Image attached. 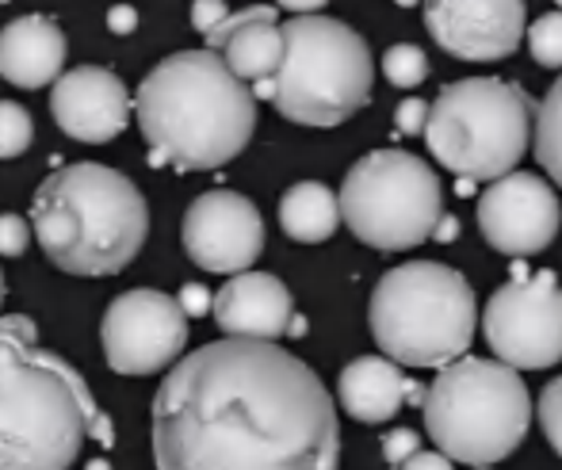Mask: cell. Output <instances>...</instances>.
Segmentation results:
<instances>
[{
    "instance_id": "obj_1",
    "label": "cell",
    "mask_w": 562,
    "mask_h": 470,
    "mask_svg": "<svg viewBox=\"0 0 562 470\" xmlns=\"http://www.w3.org/2000/svg\"><path fill=\"white\" fill-rule=\"evenodd\" d=\"M157 470H340L326 382L265 340H211L154 394Z\"/></svg>"
},
{
    "instance_id": "obj_2",
    "label": "cell",
    "mask_w": 562,
    "mask_h": 470,
    "mask_svg": "<svg viewBox=\"0 0 562 470\" xmlns=\"http://www.w3.org/2000/svg\"><path fill=\"white\" fill-rule=\"evenodd\" d=\"M89 433L112 444L81 371L38 348L31 317H0V470H69Z\"/></svg>"
},
{
    "instance_id": "obj_3",
    "label": "cell",
    "mask_w": 562,
    "mask_h": 470,
    "mask_svg": "<svg viewBox=\"0 0 562 470\" xmlns=\"http://www.w3.org/2000/svg\"><path fill=\"white\" fill-rule=\"evenodd\" d=\"M138 131L154 165L211 172L234 161L257 131V96L211 51H180L157 61L134 96Z\"/></svg>"
},
{
    "instance_id": "obj_4",
    "label": "cell",
    "mask_w": 562,
    "mask_h": 470,
    "mask_svg": "<svg viewBox=\"0 0 562 470\" xmlns=\"http://www.w3.org/2000/svg\"><path fill=\"white\" fill-rule=\"evenodd\" d=\"M31 234L54 268L100 280L123 272L142 253L149 206L138 184L108 165H61L31 199Z\"/></svg>"
},
{
    "instance_id": "obj_5",
    "label": "cell",
    "mask_w": 562,
    "mask_h": 470,
    "mask_svg": "<svg viewBox=\"0 0 562 470\" xmlns=\"http://www.w3.org/2000/svg\"><path fill=\"white\" fill-rule=\"evenodd\" d=\"M371 337L398 368H448L471 352L474 291L463 272L437 260H406L371 291Z\"/></svg>"
},
{
    "instance_id": "obj_6",
    "label": "cell",
    "mask_w": 562,
    "mask_h": 470,
    "mask_svg": "<svg viewBox=\"0 0 562 470\" xmlns=\"http://www.w3.org/2000/svg\"><path fill=\"white\" fill-rule=\"evenodd\" d=\"M422 413L440 456L479 470L502 463L520 448L532 425V398L513 368L463 356L425 390Z\"/></svg>"
},
{
    "instance_id": "obj_7",
    "label": "cell",
    "mask_w": 562,
    "mask_h": 470,
    "mask_svg": "<svg viewBox=\"0 0 562 470\" xmlns=\"http://www.w3.org/2000/svg\"><path fill=\"white\" fill-rule=\"evenodd\" d=\"M283 61L276 111L299 126H340L368 103L375 61L360 35L334 15H295L283 23Z\"/></svg>"
},
{
    "instance_id": "obj_8",
    "label": "cell",
    "mask_w": 562,
    "mask_h": 470,
    "mask_svg": "<svg viewBox=\"0 0 562 470\" xmlns=\"http://www.w3.org/2000/svg\"><path fill=\"white\" fill-rule=\"evenodd\" d=\"M536 100L497 77H467L429 103L425 146L445 169L467 180H502L520 165L532 142Z\"/></svg>"
},
{
    "instance_id": "obj_9",
    "label": "cell",
    "mask_w": 562,
    "mask_h": 470,
    "mask_svg": "<svg viewBox=\"0 0 562 470\" xmlns=\"http://www.w3.org/2000/svg\"><path fill=\"white\" fill-rule=\"evenodd\" d=\"M340 219L371 249L402 253L429 242L440 222L437 169L406 149H375L348 169L340 188Z\"/></svg>"
},
{
    "instance_id": "obj_10",
    "label": "cell",
    "mask_w": 562,
    "mask_h": 470,
    "mask_svg": "<svg viewBox=\"0 0 562 470\" xmlns=\"http://www.w3.org/2000/svg\"><path fill=\"white\" fill-rule=\"evenodd\" d=\"M482 333L505 368H555L562 360V287L555 272L517 276L494 291L482 314Z\"/></svg>"
},
{
    "instance_id": "obj_11",
    "label": "cell",
    "mask_w": 562,
    "mask_h": 470,
    "mask_svg": "<svg viewBox=\"0 0 562 470\" xmlns=\"http://www.w3.org/2000/svg\"><path fill=\"white\" fill-rule=\"evenodd\" d=\"M104 360L119 376H157L177 368L188 345V314L154 287H134L112 299L100 322Z\"/></svg>"
},
{
    "instance_id": "obj_12",
    "label": "cell",
    "mask_w": 562,
    "mask_h": 470,
    "mask_svg": "<svg viewBox=\"0 0 562 470\" xmlns=\"http://www.w3.org/2000/svg\"><path fill=\"white\" fill-rule=\"evenodd\" d=\"M180 237H184V253L203 272L241 276L265 253V219L241 191L215 188L192 199Z\"/></svg>"
},
{
    "instance_id": "obj_13",
    "label": "cell",
    "mask_w": 562,
    "mask_h": 470,
    "mask_svg": "<svg viewBox=\"0 0 562 470\" xmlns=\"http://www.w3.org/2000/svg\"><path fill=\"white\" fill-rule=\"evenodd\" d=\"M562 203L555 188L536 172H509L479 199V230L490 249L505 257H536L559 237Z\"/></svg>"
},
{
    "instance_id": "obj_14",
    "label": "cell",
    "mask_w": 562,
    "mask_h": 470,
    "mask_svg": "<svg viewBox=\"0 0 562 470\" xmlns=\"http://www.w3.org/2000/svg\"><path fill=\"white\" fill-rule=\"evenodd\" d=\"M425 27L451 58L502 61L525 43L528 12L520 0H437L425 4Z\"/></svg>"
},
{
    "instance_id": "obj_15",
    "label": "cell",
    "mask_w": 562,
    "mask_h": 470,
    "mask_svg": "<svg viewBox=\"0 0 562 470\" xmlns=\"http://www.w3.org/2000/svg\"><path fill=\"white\" fill-rule=\"evenodd\" d=\"M131 92L119 81L112 69L100 66H77L58 77L50 89V111L54 123L69 134V138L85 142V146H104L119 138L131 123Z\"/></svg>"
},
{
    "instance_id": "obj_16",
    "label": "cell",
    "mask_w": 562,
    "mask_h": 470,
    "mask_svg": "<svg viewBox=\"0 0 562 470\" xmlns=\"http://www.w3.org/2000/svg\"><path fill=\"white\" fill-rule=\"evenodd\" d=\"M211 314L226 337L276 345V337L291 329V291L268 272L229 276V283L211 299Z\"/></svg>"
},
{
    "instance_id": "obj_17",
    "label": "cell",
    "mask_w": 562,
    "mask_h": 470,
    "mask_svg": "<svg viewBox=\"0 0 562 470\" xmlns=\"http://www.w3.org/2000/svg\"><path fill=\"white\" fill-rule=\"evenodd\" d=\"M280 12L272 4H252L241 12H229L207 35V51L226 61V69L241 85L276 81L283 61V31Z\"/></svg>"
},
{
    "instance_id": "obj_18",
    "label": "cell",
    "mask_w": 562,
    "mask_h": 470,
    "mask_svg": "<svg viewBox=\"0 0 562 470\" xmlns=\"http://www.w3.org/2000/svg\"><path fill=\"white\" fill-rule=\"evenodd\" d=\"M66 74V35L50 15H15L0 31V77L15 89H46Z\"/></svg>"
},
{
    "instance_id": "obj_19",
    "label": "cell",
    "mask_w": 562,
    "mask_h": 470,
    "mask_svg": "<svg viewBox=\"0 0 562 470\" xmlns=\"http://www.w3.org/2000/svg\"><path fill=\"white\" fill-rule=\"evenodd\" d=\"M409 394H414V382L406 379V371L398 363L386 360V356H360L337 379L340 405L360 425H383V421H391L409 402Z\"/></svg>"
},
{
    "instance_id": "obj_20",
    "label": "cell",
    "mask_w": 562,
    "mask_h": 470,
    "mask_svg": "<svg viewBox=\"0 0 562 470\" xmlns=\"http://www.w3.org/2000/svg\"><path fill=\"white\" fill-rule=\"evenodd\" d=\"M280 226L291 242H329L340 226V199L318 180H299L280 199Z\"/></svg>"
},
{
    "instance_id": "obj_21",
    "label": "cell",
    "mask_w": 562,
    "mask_h": 470,
    "mask_svg": "<svg viewBox=\"0 0 562 470\" xmlns=\"http://www.w3.org/2000/svg\"><path fill=\"white\" fill-rule=\"evenodd\" d=\"M532 149L540 169L562 188V77L536 103V123H532Z\"/></svg>"
},
{
    "instance_id": "obj_22",
    "label": "cell",
    "mask_w": 562,
    "mask_h": 470,
    "mask_svg": "<svg viewBox=\"0 0 562 470\" xmlns=\"http://www.w3.org/2000/svg\"><path fill=\"white\" fill-rule=\"evenodd\" d=\"M383 77L394 89H417L429 77V54L417 43H394L383 54Z\"/></svg>"
},
{
    "instance_id": "obj_23",
    "label": "cell",
    "mask_w": 562,
    "mask_h": 470,
    "mask_svg": "<svg viewBox=\"0 0 562 470\" xmlns=\"http://www.w3.org/2000/svg\"><path fill=\"white\" fill-rule=\"evenodd\" d=\"M31 138H35V123H31L27 108L15 100H0V161L27 154Z\"/></svg>"
},
{
    "instance_id": "obj_24",
    "label": "cell",
    "mask_w": 562,
    "mask_h": 470,
    "mask_svg": "<svg viewBox=\"0 0 562 470\" xmlns=\"http://www.w3.org/2000/svg\"><path fill=\"white\" fill-rule=\"evenodd\" d=\"M528 51L543 69H562V12H548L528 27Z\"/></svg>"
},
{
    "instance_id": "obj_25",
    "label": "cell",
    "mask_w": 562,
    "mask_h": 470,
    "mask_svg": "<svg viewBox=\"0 0 562 470\" xmlns=\"http://www.w3.org/2000/svg\"><path fill=\"white\" fill-rule=\"evenodd\" d=\"M536 413H540V425H543L548 444L562 456V376L543 387L540 402H536Z\"/></svg>"
},
{
    "instance_id": "obj_26",
    "label": "cell",
    "mask_w": 562,
    "mask_h": 470,
    "mask_svg": "<svg viewBox=\"0 0 562 470\" xmlns=\"http://www.w3.org/2000/svg\"><path fill=\"white\" fill-rule=\"evenodd\" d=\"M31 237L35 234L20 214H0V257H23Z\"/></svg>"
},
{
    "instance_id": "obj_27",
    "label": "cell",
    "mask_w": 562,
    "mask_h": 470,
    "mask_svg": "<svg viewBox=\"0 0 562 470\" xmlns=\"http://www.w3.org/2000/svg\"><path fill=\"white\" fill-rule=\"evenodd\" d=\"M188 15H192V27H195V31L211 35V31H215L218 23H223L226 15H229V8L223 4V0H195L192 12H188Z\"/></svg>"
},
{
    "instance_id": "obj_28",
    "label": "cell",
    "mask_w": 562,
    "mask_h": 470,
    "mask_svg": "<svg viewBox=\"0 0 562 470\" xmlns=\"http://www.w3.org/2000/svg\"><path fill=\"white\" fill-rule=\"evenodd\" d=\"M417 433H409V428H398V433H391L383 440V456H386V463H394V467H402L409 456H417Z\"/></svg>"
},
{
    "instance_id": "obj_29",
    "label": "cell",
    "mask_w": 562,
    "mask_h": 470,
    "mask_svg": "<svg viewBox=\"0 0 562 470\" xmlns=\"http://www.w3.org/2000/svg\"><path fill=\"white\" fill-rule=\"evenodd\" d=\"M394 123H398V131H406V134H425V123H429V103H425V100L398 103V111H394Z\"/></svg>"
},
{
    "instance_id": "obj_30",
    "label": "cell",
    "mask_w": 562,
    "mask_h": 470,
    "mask_svg": "<svg viewBox=\"0 0 562 470\" xmlns=\"http://www.w3.org/2000/svg\"><path fill=\"white\" fill-rule=\"evenodd\" d=\"M398 470H451V459L440 456V451H417Z\"/></svg>"
},
{
    "instance_id": "obj_31",
    "label": "cell",
    "mask_w": 562,
    "mask_h": 470,
    "mask_svg": "<svg viewBox=\"0 0 562 470\" xmlns=\"http://www.w3.org/2000/svg\"><path fill=\"white\" fill-rule=\"evenodd\" d=\"M108 27H112L115 35H131V31L138 27V12L126 4H115L112 12H108Z\"/></svg>"
},
{
    "instance_id": "obj_32",
    "label": "cell",
    "mask_w": 562,
    "mask_h": 470,
    "mask_svg": "<svg viewBox=\"0 0 562 470\" xmlns=\"http://www.w3.org/2000/svg\"><path fill=\"white\" fill-rule=\"evenodd\" d=\"M180 310H184V314H203V310H207V291H203V287H195V283H188L184 291H180Z\"/></svg>"
},
{
    "instance_id": "obj_33",
    "label": "cell",
    "mask_w": 562,
    "mask_h": 470,
    "mask_svg": "<svg viewBox=\"0 0 562 470\" xmlns=\"http://www.w3.org/2000/svg\"><path fill=\"white\" fill-rule=\"evenodd\" d=\"M288 12H306V15H314V12H322V4H314V0H306V4H283Z\"/></svg>"
},
{
    "instance_id": "obj_34",
    "label": "cell",
    "mask_w": 562,
    "mask_h": 470,
    "mask_svg": "<svg viewBox=\"0 0 562 470\" xmlns=\"http://www.w3.org/2000/svg\"><path fill=\"white\" fill-rule=\"evenodd\" d=\"M0 302H4V272H0Z\"/></svg>"
},
{
    "instance_id": "obj_35",
    "label": "cell",
    "mask_w": 562,
    "mask_h": 470,
    "mask_svg": "<svg viewBox=\"0 0 562 470\" xmlns=\"http://www.w3.org/2000/svg\"><path fill=\"white\" fill-rule=\"evenodd\" d=\"M89 470H108V467H104V463H92Z\"/></svg>"
},
{
    "instance_id": "obj_36",
    "label": "cell",
    "mask_w": 562,
    "mask_h": 470,
    "mask_svg": "<svg viewBox=\"0 0 562 470\" xmlns=\"http://www.w3.org/2000/svg\"><path fill=\"white\" fill-rule=\"evenodd\" d=\"M479 470H490V467H479Z\"/></svg>"
}]
</instances>
